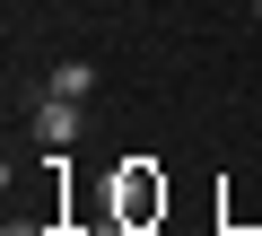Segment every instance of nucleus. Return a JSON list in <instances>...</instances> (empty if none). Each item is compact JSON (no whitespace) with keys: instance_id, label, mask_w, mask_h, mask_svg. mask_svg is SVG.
<instances>
[{"instance_id":"nucleus-1","label":"nucleus","mask_w":262,"mask_h":236,"mask_svg":"<svg viewBox=\"0 0 262 236\" xmlns=\"http://www.w3.org/2000/svg\"><path fill=\"white\" fill-rule=\"evenodd\" d=\"M149 210H166V184L149 175V158H131V166H122V219H131V227H140Z\"/></svg>"},{"instance_id":"nucleus-2","label":"nucleus","mask_w":262,"mask_h":236,"mask_svg":"<svg viewBox=\"0 0 262 236\" xmlns=\"http://www.w3.org/2000/svg\"><path fill=\"white\" fill-rule=\"evenodd\" d=\"M70 132H79V105H70V96H44V105H35V140H44V149H70Z\"/></svg>"},{"instance_id":"nucleus-3","label":"nucleus","mask_w":262,"mask_h":236,"mask_svg":"<svg viewBox=\"0 0 262 236\" xmlns=\"http://www.w3.org/2000/svg\"><path fill=\"white\" fill-rule=\"evenodd\" d=\"M44 96H70V105H88L96 96V61H53V88Z\"/></svg>"},{"instance_id":"nucleus-4","label":"nucleus","mask_w":262,"mask_h":236,"mask_svg":"<svg viewBox=\"0 0 262 236\" xmlns=\"http://www.w3.org/2000/svg\"><path fill=\"white\" fill-rule=\"evenodd\" d=\"M96 236H131V219H122V210H114V219H96Z\"/></svg>"},{"instance_id":"nucleus-5","label":"nucleus","mask_w":262,"mask_h":236,"mask_svg":"<svg viewBox=\"0 0 262 236\" xmlns=\"http://www.w3.org/2000/svg\"><path fill=\"white\" fill-rule=\"evenodd\" d=\"M0 236H35V227H27V219H9V227H0Z\"/></svg>"},{"instance_id":"nucleus-6","label":"nucleus","mask_w":262,"mask_h":236,"mask_svg":"<svg viewBox=\"0 0 262 236\" xmlns=\"http://www.w3.org/2000/svg\"><path fill=\"white\" fill-rule=\"evenodd\" d=\"M253 18H262V0H253Z\"/></svg>"}]
</instances>
